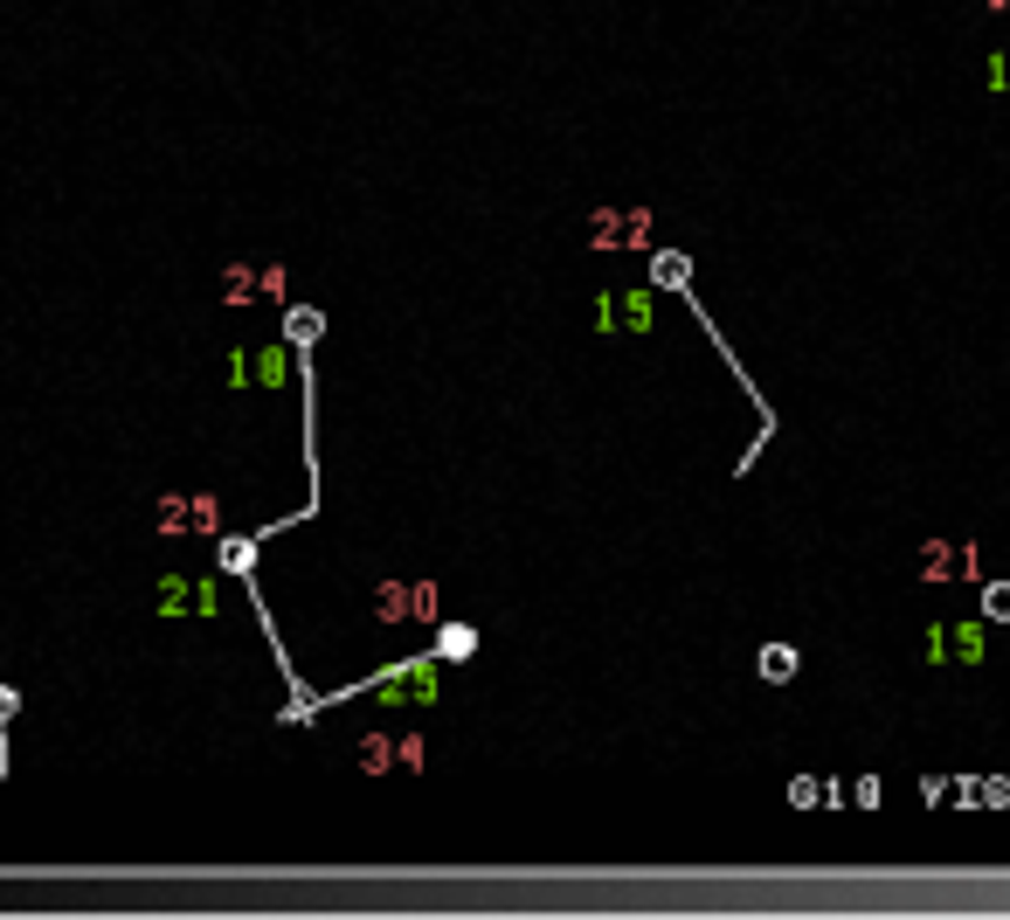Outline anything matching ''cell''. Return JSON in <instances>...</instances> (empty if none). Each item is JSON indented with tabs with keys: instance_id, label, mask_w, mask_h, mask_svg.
Here are the masks:
<instances>
[{
	"instance_id": "1",
	"label": "cell",
	"mask_w": 1010,
	"mask_h": 920,
	"mask_svg": "<svg viewBox=\"0 0 1010 920\" xmlns=\"http://www.w3.org/2000/svg\"><path fill=\"white\" fill-rule=\"evenodd\" d=\"M595 326L603 332H644L651 326V312H644V291H623V298H603V305H595Z\"/></svg>"
},
{
	"instance_id": "2",
	"label": "cell",
	"mask_w": 1010,
	"mask_h": 920,
	"mask_svg": "<svg viewBox=\"0 0 1010 920\" xmlns=\"http://www.w3.org/2000/svg\"><path fill=\"white\" fill-rule=\"evenodd\" d=\"M319 326H326V318L312 312V305H291L285 312V346H312V340H319Z\"/></svg>"
},
{
	"instance_id": "3",
	"label": "cell",
	"mask_w": 1010,
	"mask_h": 920,
	"mask_svg": "<svg viewBox=\"0 0 1010 920\" xmlns=\"http://www.w3.org/2000/svg\"><path fill=\"white\" fill-rule=\"evenodd\" d=\"M651 277H658V285H671V291H685V285H692V256L658 250V256H651Z\"/></svg>"
},
{
	"instance_id": "4",
	"label": "cell",
	"mask_w": 1010,
	"mask_h": 920,
	"mask_svg": "<svg viewBox=\"0 0 1010 920\" xmlns=\"http://www.w3.org/2000/svg\"><path fill=\"white\" fill-rule=\"evenodd\" d=\"M755 665H761V679H769V685H790V679H796V651H790V644H769Z\"/></svg>"
},
{
	"instance_id": "5",
	"label": "cell",
	"mask_w": 1010,
	"mask_h": 920,
	"mask_svg": "<svg viewBox=\"0 0 1010 920\" xmlns=\"http://www.w3.org/2000/svg\"><path fill=\"white\" fill-rule=\"evenodd\" d=\"M471 651H478V630H464V623H451V630L437 637V657H443V665H457V657H471Z\"/></svg>"
},
{
	"instance_id": "6",
	"label": "cell",
	"mask_w": 1010,
	"mask_h": 920,
	"mask_svg": "<svg viewBox=\"0 0 1010 920\" xmlns=\"http://www.w3.org/2000/svg\"><path fill=\"white\" fill-rule=\"evenodd\" d=\"M983 616L989 623H1010V581H989L983 589Z\"/></svg>"
},
{
	"instance_id": "7",
	"label": "cell",
	"mask_w": 1010,
	"mask_h": 920,
	"mask_svg": "<svg viewBox=\"0 0 1010 920\" xmlns=\"http://www.w3.org/2000/svg\"><path fill=\"white\" fill-rule=\"evenodd\" d=\"M14 706H22V692L0 685V776H8V720H14Z\"/></svg>"
},
{
	"instance_id": "8",
	"label": "cell",
	"mask_w": 1010,
	"mask_h": 920,
	"mask_svg": "<svg viewBox=\"0 0 1010 920\" xmlns=\"http://www.w3.org/2000/svg\"><path fill=\"white\" fill-rule=\"evenodd\" d=\"M408 671H416V657H408V665H395L388 679H408ZM422 692H437V685H388V700H422Z\"/></svg>"
}]
</instances>
